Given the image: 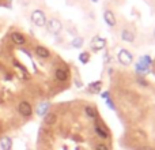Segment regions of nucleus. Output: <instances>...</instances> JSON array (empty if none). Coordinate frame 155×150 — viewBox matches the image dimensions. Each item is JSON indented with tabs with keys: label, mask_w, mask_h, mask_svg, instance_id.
Masks as SVG:
<instances>
[{
	"label": "nucleus",
	"mask_w": 155,
	"mask_h": 150,
	"mask_svg": "<svg viewBox=\"0 0 155 150\" xmlns=\"http://www.w3.org/2000/svg\"><path fill=\"white\" fill-rule=\"evenodd\" d=\"M30 19H31L33 25H35L37 27H44L46 25V16L41 10H34L33 11Z\"/></svg>",
	"instance_id": "obj_1"
},
{
	"label": "nucleus",
	"mask_w": 155,
	"mask_h": 150,
	"mask_svg": "<svg viewBox=\"0 0 155 150\" xmlns=\"http://www.w3.org/2000/svg\"><path fill=\"white\" fill-rule=\"evenodd\" d=\"M46 29H48V32H51L52 34H57V33L61 32L63 25H61V22H60L59 19L52 18V19H49V21L46 22Z\"/></svg>",
	"instance_id": "obj_2"
},
{
	"label": "nucleus",
	"mask_w": 155,
	"mask_h": 150,
	"mask_svg": "<svg viewBox=\"0 0 155 150\" xmlns=\"http://www.w3.org/2000/svg\"><path fill=\"white\" fill-rule=\"evenodd\" d=\"M117 60L123 66H129L132 63V60H134V56H132V53L129 51H127V49H121V51L117 53Z\"/></svg>",
	"instance_id": "obj_3"
},
{
	"label": "nucleus",
	"mask_w": 155,
	"mask_h": 150,
	"mask_svg": "<svg viewBox=\"0 0 155 150\" xmlns=\"http://www.w3.org/2000/svg\"><path fill=\"white\" fill-rule=\"evenodd\" d=\"M18 112L21 113L22 116H25V118H29L33 113V108L27 101H22L21 104L18 105Z\"/></svg>",
	"instance_id": "obj_4"
},
{
	"label": "nucleus",
	"mask_w": 155,
	"mask_h": 150,
	"mask_svg": "<svg viewBox=\"0 0 155 150\" xmlns=\"http://www.w3.org/2000/svg\"><path fill=\"white\" fill-rule=\"evenodd\" d=\"M105 46H106V40H105V38L94 37L93 41H91V48H93V51H95V52H98V51H101V49H104Z\"/></svg>",
	"instance_id": "obj_5"
},
{
	"label": "nucleus",
	"mask_w": 155,
	"mask_h": 150,
	"mask_svg": "<svg viewBox=\"0 0 155 150\" xmlns=\"http://www.w3.org/2000/svg\"><path fill=\"white\" fill-rule=\"evenodd\" d=\"M104 19H105V22H106L107 26H110V27H114L116 26V16H114V14H113L110 10L105 11Z\"/></svg>",
	"instance_id": "obj_6"
},
{
	"label": "nucleus",
	"mask_w": 155,
	"mask_h": 150,
	"mask_svg": "<svg viewBox=\"0 0 155 150\" xmlns=\"http://www.w3.org/2000/svg\"><path fill=\"white\" fill-rule=\"evenodd\" d=\"M11 40H12L14 44H16V45H23L25 43H26V38H25V36L22 34V33H12L11 34Z\"/></svg>",
	"instance_id": "obj_7"
},
{
	"label": "nucleus",
	"mask_w": 155,
	"mask_h": 150,
	"mask_svg": "<svg viewBox=\"0 0 155 150\" xmlns=\"http://www.w3.org/2000/svg\"><path fill=\"white\" fill-rule=\"evenodd\" d=\"M121 40L127 41V43H134L135 41V34L128 29H124L121 32Z\"/></svg>",
	"instance_id": "obj_8"
},
{
	"label": "nucleus",
	"mask_w": 155,
	"mask_h": 150,
	"mask_svg": "<svg viewBox=\"0 0 155 150\" xmlns=\"http://www.w3.org/2000/svg\"><path fill=\"white\" fill-rule=\"evenodd\" d=\"M0 146L3 150H12V141L8 137H3L0 141Z\"/></svg>",
	"instance_id": "obj_9"
},
{
	"label": "nucleus",
	"mask_w": 155,
	"mask_h": 150,
	"mask_svg": "<svg viewBox=\"0 0 155 150\" xmlns=\"http://www.w3.org/2000/svg\"><path fill=\"white\" fill-rule=\"evenodd\" d=\"M56 121H57V116L54 115V113H46V115L44 116V123H45L46 126H53Z\"/></svg>",
	"instance_id": "obj_10"
},
{
	"label": "nucleus",
	"mask_w": 155,
	"mask_h": 150,
	"mask_svg": "<svg viewBox=\"0 0 155 150\" xmlns=\"http://www.w3.org/2000/svg\"><path fill=\"white\" fill-rule=\"evenodd\" d=\"M35 55H37L38 57H41V59H46V57H49V51L45 48V46H37L35 48Z\"/></svg>",
	"instance_id": "obj_11"
},
{
	"label": "nucleus",
	"mask_w": 155,
	"mask_h": 150,
	"mask_svg": "<svg viewBox=\"0 0 155 150\" xmlns=\"http://www.w3.org/2000/svg\"><path fill=\"white\" fill-rule=\"evenodd\" d=\"M54 77H56L57 80H60V82H64V80L68 79V74L65 70H63V68H57L56 73H54Z\"/></svg>",
	"instance_id": "obj_12"
},
{
	"label": "nucleus",
	"mask_w": 155,
	"mask_h": 150,
	"mask_svg": "<svg viewBox=\"0 0 155 150\" xmlns=\"http://www.w3.org/2000/svg\"><path fill=\"white\" fill-rule=\"evenodd\" d=\"M101 87H102L101 80H97V82H93L88 85V90H90L91 93H99V91H101Z\"/></svg>",
	"instance_id": "obj_13"
},
{
	"label": "nucleus",
	"mask_w": 155,
	"mask_h": 150,
	"mask_svg": "<svg viewBox=\"0 0 155 150\" xmlns=\"http://www.w3.org/2000/svg\"><path fill=\"white\" fill-rule=\"evenodd\" d=\"M49 107H51V105H49L48 102H44V104H41L40 107L37 108V115L38 116H45L46 115V111L49 109Z\"/></svg>",
	"instance_id": "obj_14"
},
{
	"label": "nucleus",
	"mask_w": 155,
	"mask_h": 150,
	"mask_svg": "<svg viewBox=\"0 0 155 150\" xmlns=\"http://www.w3.org/2000/svg\"><path fill=\"white\" fill-rule=\"evenodd\" d=\"M83 44H84V40H83V37H79V36H78V37H75L72 40V44H71V45L74 46V48H82L83 46Z\"/></svg>",
	"instance_id": "obj_15"
},
{
	"label": "nucleus",
	"mask_w": 155,
	"mask_h": 150,
	"mask_svg": "<svg viewBox=\"0 0 155 150\" xmlns=\"http://www.w3.org/2000/svg\"><path fill=\"white\" fill-rule=\"evenodd\" d=\"M95 132H97V135H98L99 138H102V139H106V138L109 137L107 131H105L104 128H101V127H98V126L95 127Z\"/></svg>",
	"instance_id": "obj_16"
},
{
	"label": "nucleus",
	"mask_w": 155,
	"mask_h": 150,
	"mask_svg": "<svg viewBox=\"0 0 155 150\" xmlns=\"http://www.w3.org/2000/svg\"><path fill=\"white\" fill-rule=\"evenodd\" d=\"M79 60L83 63V64L88 63V60H90V53H88V52H82V53L79 55Z\"/></svg>",
	"instance_id": "obj_17"
},
{
	"label": "nucleus",
	"mask_w": 155,
	"mask_h": 150,
	"mask_svg": "<svg viewBox=\"0 0 155 150\" xmlns=\"http://www.w3.org/2000/svg\"><path fill=\"white\" fill-rule=\"evenodd\" d=\"M84 111H86V115H87L88 118H91V119H95V118H97V113H95V111H94L93 108L87 107Z\"/></svg>",
	"instance_id": "obj_18"
},
{
	"label": "nucleus",
	"mask_w": 155,
	"mask_h": 150,
	"mask_svg": "<svg viewBox=\"0 0 155 150\" xmlns=\"http://www.w3.org/2000/svg\"><path fill=\"white\" fill-rule=\"evenodd\" d=\"M95 150H109V149H107V146L105 143H99V145H97Z\"/></svg>",
	"instance_id": "obj_19"
},
{
	"label": "nucleus",
	"mask_w": 155,
	"mask_h": 150,
	"mask_svg": "<svg viewBox=\"0 0 155 150\" xmlns=\"http://www.w3.org/2000/svg\"><path fill=\"white\" fill-rule=\"evenodd\" d=\"M106 104H107V107H109V108H112V109H114V105H113L112 100H109V98H107V100H106Z\"/></svg>",
	"instance_id": "obj_20"
},
{
	"label": "nucleus",
	"mask_w": 155,
	"mask_h": 150,
	"mask_svg": "<svg viewBox=\"0 0 155 150\" xmlns=\"http://www.w3.org/2000/svg\"><path fill=\"white\" fill-rule=\"evenodd\" d=\"M143 150H154V149L150 148V146H146V148H143Z\"/></svg>",
	"instance_id": "obj_21"
},
{
	"label": "nucleus",
	"mask_w": 155,
	"mask_h": 150,
	"mask_svg": "<svg viewBox=\"0 0 155 150\" xmlns=\"http://www.w3.org/2000/svg\"><path fill=\"white\" fill-rule=\"evenodd\" d=\"M93 2H97V0H93Z\"/></svg>",
	"instance_id": "obj_22"
},
{
	"label": "nucleus",
	"mask_w": 155,
	"mask_h": 150,
	"mask_svg": "<svg viewBox=\"0 0 155 150\" xmlns=\"http://www.w3.org/2000/svg\"><path fill=\"white\" fill-rule=\"evenodd\" d=\"M154 36H155V32H154Z\"/></svg>",
	"instance_id": "obj_23"
}]
</instances>
